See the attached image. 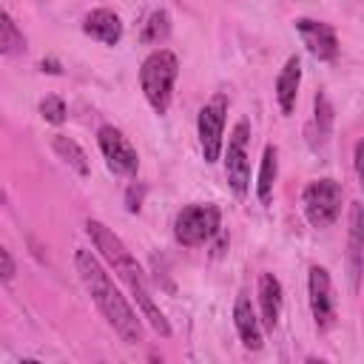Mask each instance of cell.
I'll use <instances>...</instances> for the list:
<instances>
[{
  "mask_svg": "<svg viewBox=\"0 0 364 364\" xmlns=\"http://www.w3.org/2000/svg\"><path fill=\"white\" fill-rule=\"evenodd\" d=\"M296 31H299L301 43L307 46V51L316 60H336V54H338V37H336V28L330 23L299 17L296 20Z\"/></svg>",
  "mask_w": 364,
  "mask_h": 364,
  "instance_id": "11",
  "label": "cell"
},
{
  "mask_svg": "<svg viewBox=\"0 0 364 364\" xmlns=\"http://www.w3.org/2000/svg\"><path fill=\"white\" fill-rule=\"evenodd\" d=\"M40 114H43L46 122L63 125V122H65V102H63L60 97H46V100L40 102Z\"/></svg>",
  "mask_w": 364,
  "mask_h": 364,
  "instance_id": "21",
  "label": "cell"
},
{
  "mask_svg": "<svg viewBox=\"0 0 364 364\" xmlns=\"http://www.w3.org/2000/svg\"><path fill=\"white\" fill-rule=\"evenodd\" d=\"M247 139H250V125L247 119H239L230 131L228 139V154H225V176L230 191L242 199L247 196L250 188V162H247Z\"/></svg>",
  "mask_w": 364,
  "mask_h": 364,
  "instance_id": "6",
  "label": "cell"
},
{
  "mask_svg": "<svg viewBox=\"0 0 364 364\" xmlns=\"http://www.w3.org/2000/svg\"><path fill=\"white\" fill-rule=\"evenodd\" d=\"M171 34V17L168 11H154L148 20H145V28H142V40L145 43H162L165 37Z\"/></svg>",
  "mask_w": 364,
  "mask_h": 364,
  "instance_id": "20",
  "label": "cell"
},
{
  "mask_svg": "<svg viewBox=\"0 0 364 364\" xmlns=\"http://www.w3.org/2000/svg\"><path fill=\"white\" fill-rule=\"evenodd\" d=\"M43 71H48V74H60V65H57L54 60H48V63L43 60Z\"/></svg>",
  "mask_w": 364,
  "mask_h": 364,
  "instance_id": "25",
  "label": "cell"
},
{
  "mask_svg": "<svg viewBox=\"0 0 364 364\" xmlns=\"http://www.w3.org/2000/svg\"><path fill=\"white\" fill-rule=\"evenodd\" d=\"M333 131V105L324 94H316L313 100V119L307 122V145L310 148H324Z\"/></svg>",
  "mask_w": 364,
  "mask_h": 364,
  "instance_id": "16",
  "label": "cell"
},
{
  "mask_svg": "<svg viewBox=\"0 0 364 364\" xmlns=\"http://www.w3.org/2000/svg\"><path fill=\"white\" fill-rule=\"evenodd\" d=\"M299 82H301V63H299V57L293 54V57H287L284 68H282L279 77H276V100H279V108H282L284 117L293 114V108H296Z\"/></svg>",
  "mask_w": 364,
  "mask_h": 364,
  "instance_id": "15",
  "label": "cell"
},
{
  "mask_svg": "<svg viewBox=\"0 0 364 364\" xmlns=\"http://www.w3.org/2000/svg\"><path fill=\"white\" fill-rule=\"evenodd\" d=\"M282 282L273 276V273H262L259 276V310H262V327L264 330H273L279 324V316H282Z\"/></svg>",
  "mask_w": 364,
  "mask_h": 364,
  "instance_id": "14",
  "label": "cell"
},
{
  "mask_svg": "<svg viewBox=\"0 0 364 364\" xmlns=\"http://www.w3.org/2000/svg\"><path fill=\"white\" fill-rule=\"evenodd\" d=\"M179 77V60L168 48L151 51L139 65V88L148 100V105L162 117L171 108L173 100V82Z\"/></svg>",
  "mask_w": 364,
  "mask_h": 364,
  "instance_id": "3",
  "label": "cell"
},
{
  "mask_svg": "<svg viewBox=\"0 0 364 364\" xmlns=\"http://www.w3.org/2000/svg\"><path fill=\"white\" fill-rule=\"evenodd\" d=\"M233 324H236V333H239V338L247 350H262V318L256 316L247 296H236Z\"/></svg>",
  "mask_w": 364,
  "mask_h": 364,
  "instance_id": "13",
  "label": "cell"
},
{
  "mask_svg": "<svg viewBox=\"0 0 364 364\" xmlns=\"http://www.w3.org/2000/svg\"><path fill=\"white\" fill-rule=\"evenodd\" d=\"M276 145H264V154H262V168H259V182H256V196L262 205H270L273 199V182H276V173H279V159H276Z\"/></svg>",
  "mask_w": 364,
  "mask_h": 364,
  "instance_id": "17",
  "label": "cell"
},
{
  "mask_svg": "<svg viewBox=\"0 0 364 364\" xmlns=\"http://www.w3.org/2000/svg\"><path fill=\"white\" fill-rule=\"evenodd\" d=\"M307 293H310V313L318 330H330L336 321V301H333V284L330 273L318 264L310 267L307 273Z\"/></svg>",
  "mask_w": 364,
  "mask_h": 364,
  "instance_id": "10",
  "label": "cell"
},
{
  "mask_svg": "<svg viewBox=\"0 0 364 364\" xmlns=\"http://www.w3.org/2000/svg\"><path fill=\"white\" fill-rule=\"evenodd\" d=\"M225 114H228V97L225 94H213L196 119L199 128V145H202V156L205 162H216L222 154V134H225Z\"/></svg>",
  "mask_w": 364,
  "mask_h": 364,
  "instance_id": "7",
  "label": "cell"
},
{
  "mask_svg": "<svg viewBox=\"0 0 364 364\" xmlns=\"http://www.w3.org/2000/svg\"><path fill=\"white\" fill-rule=\"evenodd\" d=\"M139 202H142V188L136 191V185H131V188H128V196H125L128 210H131V213H139V208H142Z\"/></svg>",
  "mask_w": 364,
  "mask_h": 364,
  "instance_id": "24",
  "label": "cell"
},
{
  "mask_svg": "<svg viewBox=\"0 0 364 364\" xmlns=\"http://www.w3.org/2000/svg\"><path fill=\"white\" fill-rule=\"evenodd\" d=\"M353 162H355V176H358V188L364 193V139L355 142V154H353Z\"/></svg>",
  "mask_w": 364,
  "mask_h": 364,
  "instance_id": "23",
  "label": "cell"
},
{
  "mask_svg": "<svg viewBox=\"0 0 364 364\" xmlns=\"http://www.w3.org/2000/svg\"><path fill=\"white\" fill-rule=\"evenodd\" d=\"M82 31L102 46H117L122 40V20L111 9H94L82 17Z\"/></svg>",
  "mask_w": 364,
  "mask_h": 364,
  "instance_id": "12",
  "label": "cell"
},
{
  "mask_svg": "<svg viewBox=\"0 0 364 364\" xmlns=\"http://www.w3.org/2000/svg\"><path fill=\"white\" fill-rule=\"evenodd\" d=\"M54 154L74 171V173H80V176H85L88 173V156H85V151L74 142V139H68V136H63V134H57L54 136Z\"/></svg>",
  "mask_w": 364,
  "mask_h": 364,
  "instance_id": "18",
  "label": "cell"
},
{
  "mask_svg": "<svg viewBox=\"0 0 364 364\" xmlns=\"http://www.w3.org/2000/svg\"><path fill=\"white\" fill-rule=\"evenodd\" d=\"M361 276H364V205L353 202L347 213V279L353 293H358Z\"/></svg>",
  "mask_w": 364,
  "mask_h": 364,
  "instance_id": "9",
  "label": "cell"
},
{
  "mask_svg": "<svg viewBox=\"0 0 364 364\" xmlns=\"http://www.w3.org/2000/svg\"><path fill=\"white\" fill-rule=\"evenodd\" d=\"M74 267L91 296V301L97 304V310L102 313V318L114 327V333L125 341V344H139L145 341V327L136 316V310L131 307V301L119 293V287L114 284V279L108 276V270L102 267V262L91 253V250H77L74 253Z\"/></svg>",
  "mask_w": 364,
  "mask_h": 364,
  "instance_id": "2",
  "label": "cell"
},
{
  "mask_svg": "<svg viewBox=\"0 0 364 364\" xmlns=\"http://www.w3.org/2000/svg\"><path fill=\"white\" fill-rule=\"evenodd\" d=\"M85 233H88L94 250L111 264V270L119 276V282L131 290V296H134L136 307L142 310L145 321H148L162 338H168V336H171V324H168L165 313L156 307V301H154V296H151V287H148V279H145L142 267L136 264V259L131 256V250L125 247V242H122L111 228H105V225L97 222V219H88V222H85Z\"/></svg>",
  "mask_w": 364,
  "mask_h": 364,
  "instance_id": "1",
  "label": "cell"
},
{
  "mask_svg": "<svg viewBox=\"0 0 364 364\" xmlns=\"http://www.w3.org/2000/svg\"><path fill=\"white\" fill-rule=\"evenodd\" d=\"M344 202V188L336 179H313L301 191V210L313 228H330Z\"/></svg>",
  "mask_w": 364,
  "mask_h": 364,
  "instance_id": "5",
  "label": "cell"
},
{
  "mask_svg": "<svg viewBox=\"0 0 364 364\" xmlns=\"http://www.w3.org/2000/svg\"><path fill=\"white\" fill-rule=\"evenodd\" d=\"M97 145H100V151H102V156H105V162H108V168H111L114 173H119V176H134V173H136L139 156H136V151L131 148V142L122 136L119 128L102 125V128L97 131Z\"/></svg>",
  "mask_w": 364,
  "mask_h": 364,
  "instance_id": "8",
  "label": "cell"
},
{
  "mask_svg": "<svg viewBox=\"0 0 364 364\" xmlns=\"http://www.w3.org/2000/svg\"><path fill=\"white\" fill-rule=\"evenodd\" d=\"M0 279H3V284H9L14 279V259H11L9 247H0Z\"/></svg>",
  "mask_w": 364,
  "mask_h": 364,
  "instance_id": "22",
  "label": "cell"
},
{
  "mask_svg": "<svg viewBox=\"0 0 364 364\" xmlns=\"http://www.w3.org/2000/svg\"><path fill=\"white\" fill-rule=\"evenodd\" d=\"M23 48H26L23 31H20L17 23L11 20V14L3 11V14H0V51H3L6 57H11V54H20Z\"/></svg>",
  "mask_w": 364,
  "mask_h": 364,
  "instance_id": "19",
  "label": "cell"
},
{
  "mask_svg": "<svg viewBox=\"0 0 364 364\" xmlns=\"http://www.w3.org/2000/svg\"><path fill=\"white\" fill-rule=\"evenodd\" d=\"M222 228V210L210 202L185 205L173 219V236L182 247H202L208 245Z\"/></svg>",
  "mask_w": 364,
  "mask_h": 364,
  "instance_id": "4",
  "label": "cell"
}]
</instances>
